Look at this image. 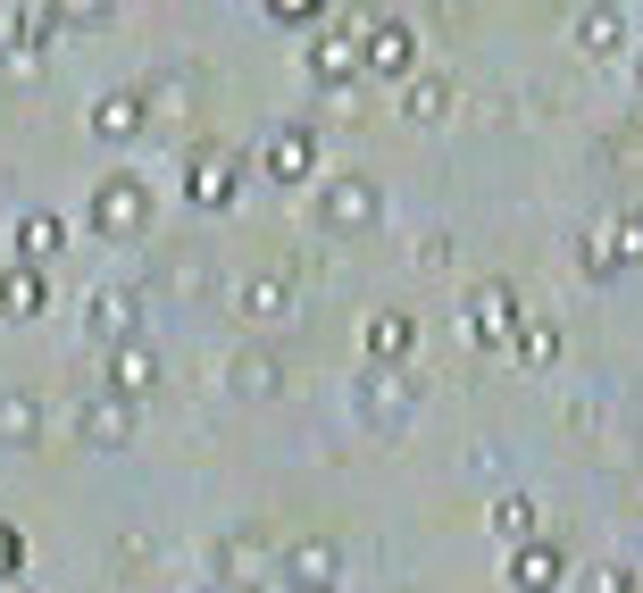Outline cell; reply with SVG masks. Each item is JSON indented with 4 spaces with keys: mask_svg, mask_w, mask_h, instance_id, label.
<instances>
[{
    "mask_svg": "<svg viewBox=\"0 0 643 593\" xmlns=\"http://www.w3.org/2000/svg\"><path fill=\"white\" fill-rule=\"evenodd\" d=\"M326 218H335V226H368V218H376L368 176H351V193H326Z\"/></svg>",
    "mask_w": 643,
    "mask_h": 593,
    "instance_id": "1",
    "label": "cell"
},
{
    "mask_svg": "<svg viewBox=\"0 0 643 593\" xmlns=\"http://www.w3.org/2000/svg\"><path fill=\"white\" fill-rule=\"evenodd\" d=\"M502 318H510V293H502V284H493V293H476V335H493Z\"/></svg>",
    "mask_w": 643,
    "mask_h": 593,
    "instance_id": "2",
    "label": "cell"
},
{
    "mask_svg": "<svg viewBox=\"0 0 643 593\" xmlns=\"http://www.w3.org/2000/svg\"><path fill=\"white\" fill-rule=\"evenodd\" d=\"M126 310H134L126 293H101V301H92V318H101V335H126Z\"/></svg>",
    "mask_w": 643,
    "mask_h": 593,
    "instance_id": "3",
    "label": "cell"
},
{
    "mask_svg": "<svg viewBox=\"0 0 643 593\" xmlns=\"http://www.w3.org/2000/svg\"><path fill=\"white\" fill-rule=\"evenodd\" d=\"M368 59H376V67H401V59H410V42H401V34L385 26V34H376V51H368Z\"/></svg>",
    "mask_w": 643,
    "mask_h": 593,
    "instance_id": "4",
    "label": "cell"
},
{
    "mask_svg": "<svg viewBox=\"0 0 643 593\" xmlns=\"http://www.w3.org/2000/svg\"><path fill=\"white\" fill-rule=\"evenodd\" d=\"M9 426H17V435H34V401H0V435H9Z\"/></svg>",
    "mask_w": 643,
    "mask_h": 593,
    "instance_id": "5",
    "label": "cell"
}]
</instances>
